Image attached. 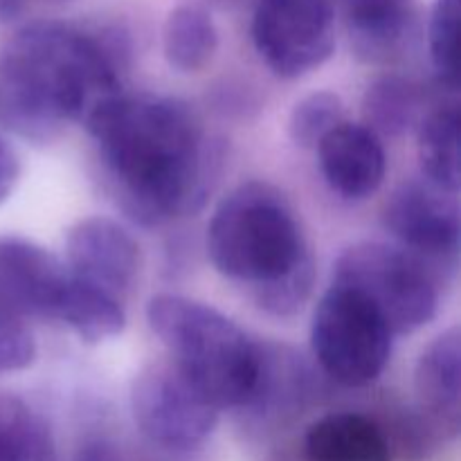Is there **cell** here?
<instances>
[{"label":"cell","instance_id":"6da1fadb","mask_svg":"<svg viewBox=\"0 0 461 461\" xmlns=\"http://www.w3.org/2000/svg\"><path fill=\"white\" fill-rule=\"evenodd\" d=\"M84 126L108 192L142 228L196 214L223 171V140L207 133L196 108L180 97L120 93Z\"/></svg>","mask_w":461,"mask_h":461},{"label":"cell","instance_id":"7a4b0ae2","mask_svg":"<svg viewBox=\"0 0 461 461\" xmlns=\"http://www.w3.org/2000/svg\"><path fill=\"white\" fill-rule=\"evenodd\" d=\"M126 63L129 48L117 34L61 21L21 27L0 50V131L52 142L124 93Z\"/></svg>","mask_w":461,"mask_h":461},{"label":"cell","instance_id":"3957f363","mask_svg":"<svg viewBox=\"0 0 461 461\" xmlns=\"http://www.w3.org/2000/svg\"><path fill=\"white\" fill-rule=\"evenodd\" d=\"M205 250L216 273L248 288L266 315L291 320L315 288V259L282 189L248 180L221 198L207 223Z\"/></svg>","mask_w":461,"mask_h":461},{"label":"cell","instance_id":"277c9868","mask_svg":"<svg viewBox=\"0 0 461 461\" xmlns=\"http://www.w3.org/2000/svg\"><path fill=\"white\" fill-rule=\"evenodd\" d=\"M147 322L167 358L221 412L246 408L259 381L261 342L214 306L178 293L153 295Z\"/></svg>","mask_w":461,"mask_h":461},{"label":"cell","instance_id":"5b68a950","mask_svg":"<svg viewBox=\"0 0 461 461\" xmlns=\"http://www.w3.org/2000/svg\"><path fill=\"white\" fill-rule=\"evenodd\" d=\"M331 284L351 288L376 311L392 336H410L439 313V282L428 261L394 243L358 241L340 252Z\"/></svg>","mask_w":461,"mask_h":461},{"label":"cell","instance_id":"8992f818","mask_svg":"<svg viewBox=\"0 0 461 461\" xmlns=\"http://www.w3.org/2000/svg\"><path fill=\"white\" fill-rule=\"evenodd\" d=\"M394 336L372 304L331 284L311 318V349L320 369L342 387H367L392 360Z\"/></svg>","mask_w":461,"mask_h":461},{"label":"cell","instance_id":"52a82bcc","mask_svg":"<svg viewBox=\"0 0 461 461\" xmlns=\"http://www.w3.org/2000/svg\"><path fill=\"white\" fill-rule=\"evenodd\" d=\"M131 414L149 444L169 453H189L214 435L221 410L165 358L135 374Z\"/></svg>","mask_w":461,"mask_h":461},{"label":"cell","instance_id":"ba28073f","mask_svg":"<svg viewBox=\"0 0 461 461\" xmlns=\"http://www.w3.org/2000/svg\"><path fill=\"white\" fill-rule=\"evenodd\" d=\"M250 34L275 77L300 79L331 59L336 7L333 0H257Z\"/></svg>","mask_w":461,"mask_h":461},{"label":"cell","instance_id":"9c48e42d","mask_svg":"<svg viewBox=\"0 0 461 461\" xmlns=\"http://www.w3.org/2000/svg\"><path fill=\"white\" fill-rule=\"evenodd\" d=\"M383 225L396 246L430 266L455 259L461 241L459 194L444 192L423 178L405 180L387 198Z\"/></svg>","mask_w":461,"mask_h":461},{"label":"cell","instance_id":"30bf717a","mask_svg":"<svg viewBox=\"0 0 461 461\" xmlns=\"http://www.w3.org/2000/svg\"><path fill=\"white\" fill-rule=\"evenodd\" d=\"M63 264L81 284L124 304L138 282L142 252L133 234L115 219L86 216L68 230Z\"/></svg>","mask_w":461,"mask_h":461},{"label":"cell","instance_id":"8fae6325","mask_svg":"<svg viewBox=\"0 0 461 461\" xmlns=\"http://www.w3.org/2000/svg\"><path fill=\"white\" fill-rule=\"evenodd\" d=\"M66 264L39 243L0 237V313L27 324L54 320L68 286Z\"/></svg>","mask_w":461,"mask_h":461},{"label":"cell","instance_id":"7c38bea8","mask_svg":"<svg viewBox=\"0 0 461 461\" xmlns=\"http://www.w3.org/2000/svg\"><path fill=\"white\" fill-rule=\"evenodd\" d=\"M419 423L432 446L457 439L461 428V333H439L421 351L414 367Z\"/></svg>","mask_w":461,"mask_h":461},{"label":"cell","instance_id":"4fadbf2b","mask_svg":"<svg viewBox=\"0 0 461 461\" xmlns=\"http://www.w3.org/2000/svg\"><path fill=\"white\" fill-rule=\"evenodd\" d=\"M315 153L324 183L347 201H367L385 183V147L365 124L345 120L315 147Z\"/></svg>","mask_w":461,"mask_h":461},{"label":"cell","instance_id":"5bb4252c","mask_svg":"<svg viewBox=\"0 0 461 461\" xmlns=\"http://www.w3.org/2000/svg\"><path fill=\"white\" fill-rule=\"evenodd\" d=\"M351 48L365 63H390L408 50L414 14L410 0H340Z\"/></svg>","mask_w":461,"mask_h":461},{"label":"cell","instance_id":"9a60e30c","mask_svg":"<svg viewBox=\"0 0 461 461\" xmlns=\"http://www.w3.org/2000/svg\"><path fill=\"white\" fill-rule=\"evenodd\" d=\"M304 461H394V448L367 414L331 412L306 428Z\"/></svg>","mask_w":461,"mask_h":461},{"label":"cell","instance_id":"2e32d148","mask_svg":"<svg viewBox=\"0 0 461 461\" xmlns=\"http://www.w3.org/2000/svg\"><path fill=\"white\" fill-rule=\"evenodd\" d=\"M311 394L313 381L304 360L286 347L261 345L259 381L241 412L257 421H277L304 408Z\"/></svg>","mask_w":461,"mask_h":461},{"label":"cell","instance_id":"e0dca14e","mask_svg":"<svg viewBox=\"0 0 461 461\" xmlns=\"http://www.w3.org/2000/svg\"><path fill=\"white\" fill-rule=\"evenodd\" d=\"M219 52V30L210 9L183 3L167 14L162 27V54L180 75L203 72Z\"/></svg>","mask_w":461,"mask_h":461},{"label":"cell","instance_id":"ac0fdd59","mask_svg":"<svg viewBox=\"0 0 461 461\" xmlns=\"http://www.w3.org/2000/svg\"><path fill=\"white\" fill-rule=\"evenodd\" d=\"M363 124L383 138H401L426 117V90L403 75H383L363 95Z\"/></svg>","mask_w":461,"mask_h":461},{"label":"cell","instance_id":"d6986e66","mask_svg":"<svg viewBox=\"0 0 461 461\" xmlns=\"http://www.w3.org/2000/svg\"><path fill=\"white\" fill-rule=\"evenodd\" d=\"M54 320L70 329L86 345H102L120 336L126 327L124 304L70 275Z\"/></svg>","mask_w":461,"mask_h":461},{"label":"cell","instance_id":"ffe728a7","mask_svg":"<svg viewBox=\"0 0 461 461\" xmlns=\"http://www.w3.org/2000/svg\"><path fill=\"white\" fill-rule=\"evenodd\" d=\"M421 178L444 192L459 194V108L439 104L417 126Z\"/></svg>","mask_w":461,"mask_h":461},{"label":"cell","instance_id":"44dd1931","mask_svg":"<svg viewBox=\"0 0 461 461\" xmlns=\"http://www.w3.org/2000/svg\"><path fill=\"white\" fill-rule=\"evenodd\" d=\"M0 461H61L50 423L21 396L0 394Z\"/></svg>","mask_w":461,"mask_h":461},{"label":"cell","instance_id":"7402d4cb","mask_svg":"<svg viewBox=\"0 0 461 461\" xmlns=\"http://www.w3.org/2000/svg\"><path fill=\"white\" fill-rule=\"evenodd\" d=\"M428 52L441 88H459V0H435L428 21Z\"/></svg>","mask_w":461,"mask_h":461},{"label":"cell","instance_id":"603a6c76","mask_svg":"<svg viewBox=\"0 0 461 461\" xmlns=\"http://www.w3.org/2000/svg\"><path fill=\"white\" fill-rule=\"evenodd\" d=\"M345 122V102L331 90H315L297 99L288 115V138L300 149H315Z\"/></svg>","mask_w":461,"mask_h":461},{"label":"cell","instance_id":"cb8c5ba5","mask_svg":"<svg viewBox=\"0 0 461 461\" xmlns=\"http://www.w3.org/2000/svg\"><path fill=\"white\" fill-rule=\"evenodd\" d=\"M36 360V342L27 324L0 313V376L25 372Z\"/></svg>","mask_w":461,"mask_h":461},{"label":"cell","instance_id":"d4e9b609","mask_svg":"<svg viewBox=\"0 0 461 461\" xmlns=\"http://www.w3.org/2000/svg\"><path fill=\"white\" fill-rule=\"evenodd\" d=\"M18 180H21V160H18L9 140L0 131V205L12 196Z\"/></svg>","mask_w":461,"mask_h":461},{"label":"cell","instance_id":"484cf974","mask_svg":"<svg viewBox=\"0 0 461 461\" xmlns=\"http://www.w3.org/2000/svg\"><path fill=\"white\" fill-rule=\"evenodd\" d=\"M72 461H126L117 444L108 439H88L77 448Z\"/></svg>","mask_w":461,"mask_h":461},{"label":"cell","instance_id":"4316f807","mask_svg":"<svg viewBox=\"0 0 461 461\" xmlns=\"http://www.w3.org/2000/svg\"><path fill=\"white\" fill-rule=\"evenodd\" d=\"M27 0H0V21H12L25 9Z\"/></svg>","mask_w":461,"mask_h":461},{"label":"cell","instance_id":"83f0119b","mask_svg":"<svg viewBox=\"0 0 461 461\" xmlns=\"http://www.w3.org/2000/svg\"><path fill=\"white\" fill-rule=\"evenodd\" d=\"M212 3H223L225 5V3H234V0H212Z\"/></svg>","mask_w":461,"mask_h":461}]
</instances>
